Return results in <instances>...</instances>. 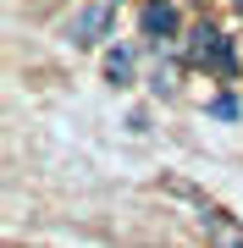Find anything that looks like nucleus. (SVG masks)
I'll return each instance as SVG.
<instances>
[{"label":"nucleus","instance_id":"f257e3e1","mask_svg":"<svg viewBox=\"0 0 243 248\" xmlns=\"http://www.w3.org/2000/svg\"><path fill=\"white\" fill-rule=\"evenodd\" d=\"M171 193L194 204V215H199V226H205V237H210V248H243V226H238L232 215L221 210V204H210L205 193H194L188 182H171Z\"/></svg>","mask_w":243,"mask_h":248},{"label":"nucleus","instance_id":"f03ea898","mask_svg":"<svg viewBox=\"0 0 243 248\" xmlns=\"http://www.w3.org/2000/svg\"><path fill=\"white\" fill-rule=\"evenodd\" d=\"M188 61L194 66H210V72H232V45L221 39V28L199 22L194 33H188Z\"/></svg>","mask_w":243,"mask_h":248},{"label":"nucleus","instance_id":"7ed1b4c3","mask_svg":"<svg viewBox=\"0 0 243 248\" xmlns=\"http://www.w3.org/2000/svg\"><path fill=\"white\" fill-rule=\"evenodd\" d=\"M105 28H111V0H99V6H83L78 11V22H72V45H99L105 39Z\"/></svg>","mask_w":243,"mask_h":248},{"label":"nucleus","instance_id":"20e7f679","mask_svg":"<svg viewBox=\"0 0 243 248\" xmlns=\"http://www.w3.org/2000/svg\"><path fill=\"white\" fill-rule=\"evenodd\" d=\"M171 28H177V11H171V0H149L144 6V33H171Z\"/></svg>","mask_w":243,"mask_h":248},{"label":"nucleus","instance_id":"39448f33","mask_svg":"<svg viewBox=\"0 0 243 248\" xmlns=\"http://www.w3.org/2000/svg\"><path fill=\"white\" fill-rule=\"evenodd\" d=\"M105 78L111 83H127V78H133V55H127V50H111L105 55Z\"/></svg>","mask_w":243,"mask_h":248},{"label":"nucleus","instance_id":"423d86ee","mask_svg":"<svg viewBox=\"0 0 243 248\" xmlns=\"http://www.w3.org/2000/svg\"><path fill=\"white\" fill-rule=\"evenodd\" d=\"M238 11H243V0H238Z\"/></svg>","mask_w":243,"mask_h":248}]
</instances>
